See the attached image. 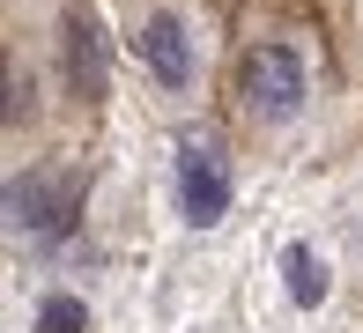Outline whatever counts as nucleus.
<instances>
[{
    "instance_id": "1",
    "label": "nucleus",
    "mask_w": 363,
    "mask_h": 333,
    "mask_svg": "<svg viewBox=\"0 0 363 333\" xmlns=\"http://www.w3.org/2000/svg\"><path fill=\"white\" fill-rule=\"evenodd\" d=\"M104 23L89 0H0V96L15 119L45 104H104Z\"/></svg>"
},
{
    "instance_id": "2",
    "label": "nucleus",
    "mask_w": 363,
    "mask_h": 333,
    "mask_svg": "<svg viewBox=\"0 0 363 333\" xmlns=\"http://www.w3.org/2000/svg\"><path fill=\"white\" fill-rule=\"evenodd\" d=\"M230 104H238L245 126L282 133L311 111V38L296 23H267L238 45L230 60Z\"/></svg>"
},
{
    "instance_id": "3",
    "label": "nucleus",
    "mask_w": 363,
    "mask_h": 333,
    "mask_svg": "<svg viewBox=\"0 0 363 333\" xmlns=\"http://www.w3.org/2000/svg\"><path fill=\"white\" fill-rule=\"evenodd\" d=\"M126 45L148 67L163 96H193L201 89V67H208V23L193 0H134L126 8Z\"/></svg>"
},
{
    "instance_id": "4",
    "label": "nucleus",
    "mask_w": 363,
    "mask_h": 333,
    "mask_svg": "<svg viewBox=\"0 0 363 333\" xmlns=\"http://www.w3.org/2000/svg\"><path fill=\"white\" fill-rule=\"evenodd\" d=\"M178 193H186V215H193V222H216V215H223L230 171H223V156L208 141H186V156H178Z\"/></svg>"
},
{
    "instance_id": "5",
    "label": "nucleus",
    "mask_w": 363,
    "mask_h": 333,
    "mask_svg": "<svg viewBox=\"0 0 363 333\" xmlns=\"http://www.w3.org/2000/svg\"><path fill=\"white\" fill-rule=\"evenodd\" d=\"M349 15H356V38H363V0H349Z\"/></svg>"
}]
</instances>
